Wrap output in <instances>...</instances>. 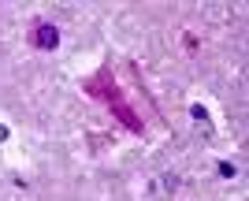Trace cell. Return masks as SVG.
Returning a JSON list of instances; mask_svg holds the SVG:
<instances>
[{
    "label": "cell",
    "instance_id": "6da1fadb",
    "mask_svg": "<svg viewBox=\"0 0 249 201\" xmlns=\"http://www.w3.org/2000/svg\"><path fill=\"white\" fill-rule=\"evenodd\" d=\"M82 93L93 97V101H101V105L108 108V112L130 130V134H145V119L138 116L134 108H130V101L123 97V86L115 82L112 64H101L93 74H86V78H82Z\"/></svg>",
    "mask_w": 249,
    "mask_h": 201
},
{
    "label": "cell",
    "instance_id": "7a4b0ae2",
    "mask_svg": "<svg viewBox=\"0 0 249 201\" xmlns=\"http://www.w3.org/2000/svg\"><path fill=\"white\" fill-rule=\"evenodd\" d=\"M30 45H34V49H41V53H52V49L60 45V30H56L49 19H34V26H30Z\"/></svg>",
    "mask_w": 249,
    "mask_h": 201
}]
</instances>
